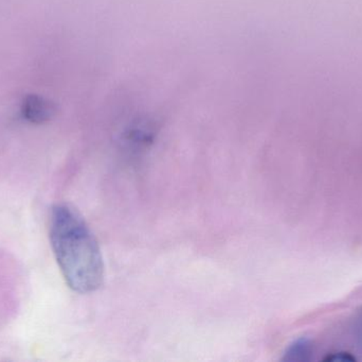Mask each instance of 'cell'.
Returning a JSON list of instances; mask_svg holds the SVG:
<instances>
[{"instance_id": "cell-2", "label": "cell", "mask_w": 362, "mask_h": 362, "mask_svg": "<svg viewBox=\"0 0 362 362\" xmlns=\"http://www.w3.org/2000/svg\"><path fill=\"white\" fill-rule=\"evenodd\" d=\"M315 348L312 340L308 338H299L293 344H289L288 348L283 355V361L288 362H308L312 361L314 356Z\"/></svg>"}, {"instance_id": "cell-5", "label": "cell", "mask_w": 362, "mask_h": 362, "mask_svg": "<svg viewBox=\"0 0 362 362\" xmlns=\"http://www.w3.org/2000/svg\"><path fill=\"white\" fill-rule=\"evenodd\" d=\"M357 357L349 352H335L329 353L323 358V361L327 362H355Z\"/></svg>"}, {"instance_id": "cell-3", "label": "cell", "mask_w": 362, "mask_h": 362, "mask_svg": "<svg viewBox=\"0 0 362 362\" xmlns=\"http://www.w3.org/2000/svg\"><path fill=\"white\" fill-rule=\"evenodd\" d=\"M23 117L31 123H40L50 118L51 108L42 99H29L23 104Z\"/></svg>"}, {"instance_id": "cell-4", "label": "cell", "mask_w": 362, "mask_h": 362, "mask_svg": "<svg viewBox=\"0 0 362 362\" xmlns=\"http://www.w3.org/2000/svg\"><path fill=\"white\" fill-rule=\"evenodd\" d=\"M350 329L355 349L362 358V306L353 316Z\"/></svg>"}, {"instance_id": "cell-1", "label": "cell", "mask_w": 362, "mask_h": 362, "mask_svg": "<svg viewBox=\"0 0 362 362\" xmlns=\"http://www.w3.org/2000/svg\"><path fill=\"white\" fill-rule=\"evenodd\" d=\"M49 235L68 286L82 295L98 290L103 284V257L80 213L69 204H55L51 210Z\"/></svg>"}]
</instances>
